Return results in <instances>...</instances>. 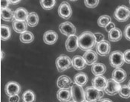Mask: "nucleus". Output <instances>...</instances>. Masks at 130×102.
<instances>
[{
	"label": "nucleus",
	"mask_w": 130,
	"mask_h": 102,
	"mask_svg": "<svg viewBox=\"0 0 130 102\" xmlns=\"http://www.w3.org/2000/svg\"><path fill=\"white\" fill-rule=\"evenodd\" d=\"M96 44L94 35L90 31H85L78 37V46L83 51L91 50Z\"/></svg>",
	"instance_id": "obj_1"
},
{
	"label": "nucleus",
	"mask_w": 130,
	"mask_h": 102,
	"mask_svg": "<svg viewBox=\"0 0 130 102\" xmlns=\"http://www.w3.org/2000/svg\"><path fill=\"white\" fill-rule=\"evenodd\" d=\"M103 96V91L98 90L93 86H89L85 90V98L87 102H97L100 101Z\"/></svg>",
	"instance_id": "obj_2"
},
{
	"label": "nucleus",
	"mask_w": 130,
	"mask_h": 102,
	"mask_svg": "<svg viewBox=\"0 0 130 102\" xmlns=\"http://www.w3.org/2000/svg\"><path fill=\"white\" fill-rule=\"evenodd\" d=\"M114 17L119 22H126L130 18V9L126 5L118 6L114 13Z\"/></svg>",
	"instance_id": "obj_3"
},
{
	"label": "nucleus",
	"mask_w": 130,
	"mask_h": 102,
	"mask_svg": "<svg viewBox=\"0 0 130 102\" xmlns=\"http://www.w3.org/2000/svg\"><path fill=\"white\" fill-rule=\"evenodd\" d=\"M56 66L60 72H63L72 66L71 59L69 56L61 55L56 59Z\"/></svg>",
	"instance_id": "obj_4"
},
{
	"label": "nucleus",
	"mask_w": 130,
	"mask_h": 102,
	"mask_svg": "<svg viewBox=\"0 0 130 102\" xmlns=\"http://www.w3.org/2000/svg\"><path fill=\"white\" fill-rule=\"evenodd\" d=\"M71 98L74 102H84L86 101L85 98V91L82 86L77 85L76 83L72 84L71 89Z\"/></svg>",
	"instance_id": "obj_5"
},
{
	"label": "nucleus",
	"mask_w": 130,
	"mask_h": 102,
	"mask_svg": "<svg viewBox=\"0 0 130 102\" xmlns=\"http://www.w3.org/2000/svg\"><path fill=\"white\" fill-rule=\"evenodd\" d=\"M109 62L110 65L112 67L120 68L123 65L124 59H123V53L120 51H115L111 52L109 56Z\"/></svg>",
	"instance_id": "obj_6"
},
{
	"label": "nucleus",
	"mask_w": 130,
	"mask_h": 102,
	"mask_svg": "<svg viewBox=\"0 0 130 102\" xmlns=\"http://www.w3.org/2000/svg\"><path fill=\"white\" fill-rule=\"evenodd\" d=\"M120 88V84L119 83L114 81L113 79L107 80L106 86L104 89V92L109 95H115L118 93Z\"/></svg>",
	"instance_id": "obj_7"
},
{
	"label": "nucleus",
	"mask_w": 130,
	"mask_h": 102,
	"mask_svg": "<svg viewBox=\"0 0 130 102\" xmlns=\"http://www.w3.org/2000/svg\"><path fill=\"white\" fill-rule=\"evenodd\" d=\"M58 14L61 18L68 20L72 15V10L67 2H62L58 8Z\"/></svg>",
	"instance_id": "obj_8"
},
{
	"label": "nucleus",
	"mask_w": 130,
	"mask_h": 102,
	"mask_svg": "<svg viewBox=\"0 0 130 102\" xmlns=\"http://www.w3.org/2000/svg\"><path fill=\"white\" fill-rule=\"evenodd\" d=\"M59 29L62 34L68 37L71 35H74L76 33L75 26L70 22H65L61 23L59 26Z\"/></svg>",
	"instance_id": "obj_9"
},
{
	"label": "nucleus",
	"mask_w": 130,
	"mask_h": 102,
	"mask_svg": "<svg viewBox=\"0 0 130 102\" xmlns=\"http://www.w3.org/2000/svg\"><path fill=\"white\" fill-rule=\"evenodd\" d=\"M110 49V43L105 40L96 44V51L100 56H106L109 54Z\"/></svg>",
	"instance_id": "obj_10"
},
{
	"label": "nucleus",
	"mask_w": 130,
	"mask_h": 102,
	"mask_svg": "<svg viewBox=\"0 0 130 102\" xmlns=\"http://www.w3.org/2000/svg\"><path fill=\"white\" fill-rule=\"evenodd\" d=\"M78 47V37L76 36L75 34L69 36L66 41V50L69 52H72L76 51Z\"/></svg>",
	"instance_id": "obj_11"
},
{
	"label": "nucleus",
	"mask_w": 130,
	"mask_h": 102,
	"mask_svg": "<svg viewBox=\"0 0 130 102\" xmlns=\"http://www.w3.org/2000/svg\"><path fill=\"white\" fill-rule=\"evenodd\" d=\"M5 93L8 96L18 95L21 91L20 84L17 82H9L5 86Z\"/></svg>",
	"instance_id": "obj_12"
},
{
	"label": "nucleus",
	"mask_w": 130,
	"mask_h": 102,
	"mask_svg": "<svg viewBox=\"0 0 130 102\" xmlns=\"http://www.w3.org/2000/svg\"><path fill=\"white\" fill-rule=\"evenodd\" d=\"M92 86L94 87L95 89L98 90H104L106 86V83L107 80L105 77L99 75V76H96L94 78L92 79Z\"/></svg>",
	"instance_id": "obj_13"
},
{
	"label": "nucleus",
	"mask_w": 130,
	"mask_h": 102,
	"mask_svg": "<svg viewBox=\"0 0 130 102\" xmlns=\"http://www.w3.org/2000/svg\"><path fill=\"white\" fill-rule=\"evenodd\" d=\"M111 77H112L111 79H113L114 81L120 83H122L126 80V72L124 69H123L121 68H116L112 72Z\"/></svg>",
	"instance_id": "obj_14"
},
{
	"label": "nucleus",
	"mask_w": 130,
	"mask_h": 102,
	"mask_svg": "<svg viewBox=\"0 0 130 102\" xmlns=\"http://www.w3.org/2000/svg\"><path fill=\"white\" fill-rule=\"evenodd\" d=\"M71 63H72V66L74 67V69L78 71L83 70V69L86 68V63L84 61L83 57L79 55L74 56L73 59L71 60Z\"/></svg>",
	"instance_id": "obj_15"
},
{
	"label": "nucleus",
	"mask_w": 130,
	"mask_h": 102,
	"mask_svg": "<svg viewBox=\"0 0 130 102\" xmlns=\"http://www.w3.org/2000/svg\"><path fill=\"white\" fill-rule=\"evenodd\" d=\"M58 39L57 34L54 31H46L43 35V40L48 45L54 44Z\"/></svg>",
	"instance_id": "obj_16"
},
{
	"label": "nucleus",
	"mask_w": 130,
	"mask_h": 102,
	"mask_svg": "<svg viewBox=\"0 0 130 102\" xmlns=\"http://www.w3.org/2000/svg\"><path fill=\"white\" fill-rule=\"evenodd\" d=\"M57 99L60 102H68L71 98V92L69 89H60L57 94Z\"/></svg>",
	"instance_id": "obj_17"
},
{
	"label": "nucleus",
	"mask_w": 130,
	"mask_h": 102,
	"mask_svg": "<svg viewBox=\"0 0 130 102\" xmlns=\"http://www.w3.org/2000/svg\"><path fill=\"white\" fill-rule=\"evenodd\" d=\"M83 57L87 65H93L98 60V54L95 51L89 50L85 52Z\"/></svg>",
	"instance_id": "obj_18"
},
{
	"label": "nucleus",
	"mask_w": 130,
	"mask_h": 102,
	"mask_svg": "<svg viewBox=\"0 0 130 102\" xmlns=\"http://www.w3.org/2000/svg\"><path fill=\"white\" fill-rule=\"evenodd\" d=\"M57 85L60 89H69L72 86V81L69 77L66 75H62L58 78Z\"/></svg>",
	"instance_id": "obj_19"
},
{
	"label": "nucleus",
	"mask_w": 130,
	"mask_h": 102,
	"mask_svg": "<svg viewBox=\"0 0 130 102\" xmlns=\"http://www.w3.org/2000/svg\"><path fill=\"white\" fill-rule=\"evenodd\" d=\"M13 28L17 33L22 34L27 31L28 25L25 21H19L14 20L13 22Z\"/></svg>",
	"instance_id": "obj_20"
},
{
	"label": "nucleus",
	"mask_w": 130,
	"mask_h": 102,
	"mask_svg": "<svg viewBox=\"0 0 130 102\" xmlns=\"http://www.w3.org/2000/svg\"><path fill=\"white\" fill-rule=\"evenodd\" d=\"M106 71V67L101 63H95L91 66V71L95 76L103 75Z\"/></svg>",
	"instance_id": "obj_21"
},
{
	"label": "nucleus",
	"mask_w": 130,
	"mask_h": 102,
	"mask_svg": "<svg viewBox=\"0 0 130 102\" xmlns=\"http://www.w3.org/2000/svg\"><path fill=\"white\" fill-rule=\"evenodd\" d=\"M28 13H29L26 9L23 8H20L13 12V17L16 20L26 21Z\"/></svg>",
	"instance_id": "obj_22"
},
{
	"label": "nucleus",
	"mask_w": 130,
	"mask_h": 102,
	"mask_svg": "<svg viewBox=\"0 0 130 102\" xmlns=\"http://www.w3.org/2000/svg\"><path fill=\"white\" fill-rule=\"evenodd\" d=\"M108 37H109V40L111 42H118L122 38V31H120V28H115L113 29H111L109 32H108Z\"/></svg>",
	"instance_id": "obj_23"
},
{
	"label": "nucleus",
	"mask_w": 130,
	"mask_h": 102,
	"mask_svg": "<svg viewBox=\"0 0 130 102\" xmlns=\"http://www.w3.org/2000/svg\"><path fill=\"white\" fill-rule=\"evenodd\" d=\"M25 22H26L27 25L30 27L37 26L38 25V22H39V17H38L37 13L35 12L29 13Z\"/></svg>",
	"instance_id": "obj_24"
},
{
	"label": "nucleus",
	"mask_w": 130,
	"mask_h": 102,
	"mask_svg": "<svg viewBox=\"0 0 130 102\" xmlns=\"http://www.w3.org/2000/svg\"><path fill=\"white\" fill-rule=\"evenodd\" d=\"M11 32L10 28L7 25H2L0 26V39L3 41L8 40L10 37Z\"/></svg>",
	"instance_id": "obj_25"
},
{
	"label": "nucleus",
	"mask_w": 130,
	"mask_h": 102,
	"mask_svg": "<svg viewBox=\"0 0 130 102\" xmlns=\"http://www.w3.org/2000/svg\"><path fill=\"white\" fill-rule=\"evenodd\" d=\"M74 83H76L77 85L83 86L84 85L86 84V83L88 82V77L86 74L84 73H78L74 76Z\"/></svg>",
	"instance_id": "obj_26"
},
{
	"label": "nucleus",
	"mask_w": 130,
	"mask_h": 102,
	"mask_svg": "<svg viewBox=\"0 0 130 102\" xmlns=\"http://www.w3.org/2000/svg\"><path fill=\"white\" fill-rule=\"evenodd\" d=\"M1 17L4 21L10 22L13 20V12L10 8L1 9Z\"/></svg>",
	"instance_id": "obj_27"
},
{
	"label": "nucleus",
	"mask_w": 130,
	"mask_h": 102,
	"mask_svg": "<svg viewBox=\"0 0 130 102\" xmlns=\"http://www.w3.org/2000/svg\"><path fill=\"white\" fill-rule=\"evenodd\" d=\"M20 41L23 43H30L34 41V36L30 31H25L20 34Z\"/></svg>",
	"instance_id": "obj_28"
},
{
	"label": "nucleus",
	"mask_w": 130,
	"mask_h": 102,
	"mask_svg": "<svg viewBox=\"0 0 130 102\" xmlns=\"http://www.w3.org/2000/svg\"><path fill=\"white\" fill-rule=\"evenodd\" d=\"M35 100H36L35 94L31 90H27L22 95L23 102H35Z\"/></svg>",
	"instance_id": "obj_29"
},
{
	"label": "nucleus",
	"mask_w": 130,
	"mask_h": 102,
	"mask_svg": "<svg viewBox=\"0 0 130 102\" xmlns=\"http://www.w3.org/2000/svg\"><path fill=\"white\" fill-rule=\"evenodd\" d=\"M40 5L44 10H51L56 5V0H40Z\"/></svg>",
	"instance_id": "obj_30"
},
{
	"label": "nucleus",
	"mask_w": 130,
	"mask_h": 102,
	"mask_svg": "<svg viewBox=\"0 0 130 102\" xmlns=\"http://www.w3.org/2000/svg\"><path fill=\"white\" fill-rule=\"evenodd\" d=\"M118 93L120 97L123 98H129L130 97V88L128 86V85L120 86V90Z\"/></svg>",
	"instance_id": "obj_31"
},
{
	"label": "nucleus",
	"mask_w": 130,
	"mask_h": 102,
	"mask_svg": "<svg viewBox=\"0 0 130 102\" xmlns=\"http://www.w3.org/2000/svg\"><path fill=\"white\" fill-rule=\"evenodd\" d=\"M110 22H111V17L108 15H103L99 17L98 20V24L100 27H102V28H105Z\"/></svg>",
	"instance_id": "obj_32"
},
{
	"label": "nucleus",
	"mask_w": 130,
	"mask_h": 102,
	"mask_svg": "<svg viewBox=\"0 0 130 102\" xmlns=\"http://www.w3.org/2000/svg\"><path fill=\"white\" fill-rule=\"evenodd\" d=\"M85 5L89 8H94L98 6L99 0H84Z\"/></svg>",
	"instance_id": "obj_33"
},
{
	"label": "nucleus",
	"mask_w": 130,
	"mask_h": 102,
	"mask_svg": "<svg viewBox=\"0 0 130 102\" xmlns=\"http://www.w3.org/2000/svg\"><path fill=\"white\" fill-rule=\"evenodd\" d=\"M94 38H95L96 43L104 40V35L103 34H101V33H94Z\"/></svg>",
	"instance_id": "obj_34"
},
{
	"label": "nucleus",
	"mask_w": 130,
	"mask_h": 102,
	"mask_svg": "<svg viewBox=\"0 0 130 102\" xmlns=\"http://www.w3.org/2000/svg\"><path fill=\"white\" fill-rule=\"evenodd\" d=\"M123 34H124V36H125L126 39L127 40L130 41V24L127 25L126 26V28H125V29H124Z\"/></svg>",
	"instance_id": "obj_35"
},
{
	"label": "nucleus",
	"mask_w": 130,
	"mask_h": 102,
	"mask_svg": "<svg viewBox=\"0 0 130 102\" xmlns=\"http://www.w3.org/2000/svg\"><path fill=\"white\" fill-rule=\"evenodd\" d=\"M123 59L124 62L126 63H130V49L126 50L125 52L123 53Z\"/></svg>",
	"instance_id": "obj_36"
},
{
	"label": "nucleus",
	"mask_w": 130,
	"mask_h": 102,
	"mask_svg": "<svg viewBox=\"0 0 130 102\" xmlns=\"http://www.w3.org/2000/svg\"><path fill=\"white\" fill-rule=\"evenodd\" d=\"M9 1L8 0H0V8L1 9L8 8L9 6Z\"/></svg>",
	"instance_id": "obj_37"
},
{
	"label": "nucleus",
	"mask_w": 130,
	"mask_h": 102,
	"mask_svg": "<svg viewBox=\"0 0 130 102\" xmlns=\"http://www.w3.org/2000/svg\"><path fill=\"white\" fill-rule=\"evenodd\" d=\"M20 96L18 95H12L9 96V102H20Z\"/></svg>",
	"instance_id": "obj_38"
},
{
	"label": "nucleus",
	"mask_w": 130,
	"mask_h": 102,
	"mask_svg": "<svg viewBox=\"0 0 130 102\" xmlns=\"http://www.w3.org/2000/svg\"><path fill=\"white\" fill-rule=\"evenodd\" d=\"M115 28V23L112 22H110L105 27V29H106V31H107V32H109L111 29H113V28Z\"/></svg>",
	"instance_id": "obj_39"
},
{
	"label": "nucleus",
	"mask_w": 130,
	"mask_h": 102,
	"mask_svg": "<svg viewBox=\"0 0 130 102\" xmlns=\"http://www.w3.org/2000/svg\"><path fill=\"white\" fill-rule=\"evenodd\" d=\"M8 1H9V2H10V4L16 5V4H18L21 0H8Z\"/></svg>",
	"instance_id": "obj_40"
},
{
	"label": "nucleus",
	"mask_w": 130,
	"mask_h": 102,
	"mask_svg": "<svg viewBox=\"0 0 130 102\" xmlns=\"http://www.w3.org/2000/svg\"><path fill=\"white\" fill-rule=\"evenodd\" d=\"M100 102H112V101L110 99H108V98H105V99L100 100Z\"/></svg>",
	"instance_id": "obj_41"
},
{
	"label": "nucleus",
	"mask_w": 130,
	"mask_h": 102,
	"mask_svg": "<svg viewBox=\"0 0 130 102\" xmlns=\"http://www.w3.org/2000/svg\"><path fill=\"white\" fill-rule=\"evenodd\" d=\"M128 86H129V87L130 88V81H129V83H128Z\"/></svg>",
	"instance_id": "obj_42"
},
{
	"label": "nucleus",
	"mask_w": 130,
	"mask_h": 102,
	"mask_svg": "<svg viewBox=\"0 0 130 102\" xmlns=\"http://www.w3.org/2000/svg\"><path fill=\"white\" fill-rule=\"evenodd\" d=\"M70 1H72V2H75V1H77V0H70Z\"/></svg>",
	"instance_id": "obj_43"
},
{
	"label": "nucleus",
	"mask_w": 130,
	"mask_h": 102,
	"mask_svg": "<svg viewBox=\"0 0 130 102\" xmlns=\"http://www.w3.org/2000/svg\"><path fill=\"white\" fill-rule=\"evenodd\" d=\"M70 102H74V101H70Z\"/></svg>",
	"instance_id": "obj_44"
},
{
	"label": "nucleus",
	"mask_w": 130,
	"mask_h": 102,
	"mask_svg": "<svg viewBox=\"0 0 130 102\" xmlns=\"http://www.w3.org/2000/svg\"><path fill=\"white\" fill-rule=\"evenodd\" d=\"M84 102H87V101H84Z\"/></svg>",
	"instance_id": "obj_45"
},
{
	"label": "nucleus",
	"mask_w": 130,
	"mask_h": 102,
	"mask_svg": "<svg viewBox=\"0 0 130 102\" xmlns=\"http://www.w3.org/2000/svg\"><path fill=\"white\" fill-rule=\"evenodd\" d=\"M129 5H130V0H129Z\"/></svg>",
	"instance_id": "obj_46"
}]
</instances>
